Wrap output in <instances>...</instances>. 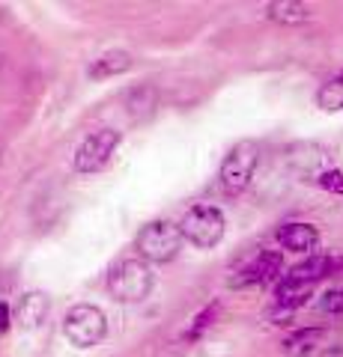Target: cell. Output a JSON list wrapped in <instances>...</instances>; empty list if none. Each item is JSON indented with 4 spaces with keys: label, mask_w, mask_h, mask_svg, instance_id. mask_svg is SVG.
Returning a JSON list of instances; mask_svg holds the SVG:
<instances>
[{
    "label": "cell",
    "mask_w": 343,
    "mask_h": 357,
    "mask_svg": "<svg viewBox=\"0 0 343 357\" xmlns=\"http://www.w3.org/2000/svg\"><path fill=\"white\" fill-rule=\"evenodd\" d=\"M182 229L180 223H170V220H156L149 223V227H143L138 232V256L147 262H170L176 259V253L182 250Z\"/></svg>",
    "instance_id": "1"
},
{
    "label": "cell",
    "mask_w": 343,
    "mask_h": 357,
    "mask_svg": "<svg viewBox=\"0 0 343 357\" xmlns=\"http://www.w3.org/2000/svg\"><path fill=\"white\" fill-rule=\"evenodd\" d=\"M152 268L143 259H123L114 271H110L108 289L117 301H126V304H135V301H143L152 292Z\"/></svg>",
    "instance_id": "2"
},
{
    "label": "cell",
    "mask_w": 343,
    "mask_h": 357,
    "mask_svg": "<svg viewBox=\"0 0 343 357\" xmlns=\"http://www.w3.org/2000/svg\"><path fill=\"white\" fill-rule=\"evenodd\" d=\"M63 333H66V340H69L72 345H78V349H93V345H98L105 340L108 319L98 307L78 304V307H72L69 312H66Z\"/></svg>",
    "instance_id": "3"
},
{
    "label": "cell",
    "mask_w": 343,
    "mask_h": 357,
    "mask_svg": "<svg viewBox=\"0 0 343 357\" xmlns=\"http://www.w3.org/2000/svg\"><path fill=\"white\" fill-rule=\"evenodd\" d=\"M257 161H260L257 143H251V140L236 143V146L227 152V158L221 161V188H224L230 197L242 194L251 185L254 170H257Z\"/></svg>",
    "instance_id": "4"
},
{
    "label": "cell",
    "mask_w": 343,
    "mask_h": 357,
    "mask_svg": "<svg viewBox=\"0 0 343 357\" xmlns=\"http://www.w3.org/2000/svg\"><path fill=\"white\" fill-rule=\"evenodd\" d=\"M182 236L197 244V248H215V244L224 238V215H221V208L209 206V203H200V206H191L185 211V218L180 223Z\"/></svg>",
    "instance_id": "5"
},
{
    "label": "cell",
    "mask_w": 343,
    "mask_h": 357,
    "mask_svg": "<svg viewBox=\"0 0 343 357\" xmlns=\"http://www.w3.org/2000/svg\"><path fill=\"white\" fill-rule=\"evenodd\" d=\"M119 146V131L114 128H98L90 137H84V143L75 152V170L78 173H98L108 161L114 158V152Z\"/></svg>",
    "instance_id": "6"
},
{
    "label": "cell",
    "mask_w": 343,
    "mask_h": 357,
    "mask_svg": "<svg viewBox=\"0 0 343 357\" xmlns=\"http://www.w3.org/2000/svg\"><path fill=\"white\" fill-rule=\"evenodd\" d=\"M284 271V256L278 250H263L239 271V283H272Z\"/></svg>",
    "instance_id": "7"
},
{
    "label": "cell",
    "mask_w": 343,
    "mask_h": 357,
    "mask_svg": "<svg viewBox=\"0 0 343 357\" xmlns=\"http://www.w3.org/2000/svg\"><path fill=\"white\" fill-rule=\"evenodd\" d=\"M343 268V259H335V256H326V253H314L307 256L305 262H298L290 268V280H298V283H316V280H326V277L337 274Z\"/></svg>",
    "instance_id": "8"
},
{
    "label": "cell",
    "mask_w": 343,
    "mask_h": 357,
    "mask_svg": "<svg viewBox=\"0 0 343 357\" xmlns=\"http://www.w3.org/2000/svg\"><path fill=\"white\" fill-rule=\"evenodd\" d=\"M278 244L284 250H293V253H311L319 244V229L314 223H305V220L284 223L278 229Z\"/></svg>",
    "instance_id": "9"
},
{
    "label": "cell",
    "mask_w": 343,
    "mask_h": 357,
    "mask_svg": "<svg viewBox=\"0 0 343 357\" xmlns=\"http://www.w3.org/2000/svg\"><path fill=\"white\" fill-rule=\"evenodd\" d=\"M131 69V54L129 51H105L98 54V57L90 63V69L87 75L93 77V81H105V77H114V75H123Z\"/></svg>",
    "instance_id": "10"
},
{
    "label": "cell",
    "mask_w": 343,
    "mask_h": 357,
    "mask_svg": "<svg viewBox=\"0 0 343 357\" xmlns=\"http://www.w3.org/2000/svg\"><path fill=\"white\" fill-rule=\"evenodd\" d=\"M48 295H42V292H27L24 298L18 301V307H15V319H18V325L21 328H39L42 321L48 319Z\"/></svg>",
    "instance_id": "11"
},
{
    "label": "cell",
    "mask_w": 343,
    "mask_h": 357,
    "mask_svg": "<svg viewBox=\"0 0 343 357\" xmlns=\"http://www.w3.org/2000/svg\"><path fill=\"white\" fill-rule=\"evenodd\" d=\"M311 298H314V286L311 283H298V280L284 277V280L275 286V301H278V310H286V312L305 307Z\"/></svg>",
    "instance_id": "12"
},
{
    "label": "cell",
    "mask_w": 343,
    "mask_h": 357,
    "mask_svg": "<svg viewBox=\"0 0 343 357\" xmlns=\"http://www.w3.org/2000/svg\"><path fill=\"white\" fill-rule=\"evenodd\" d=\"M126 107H129V116H131V119L149 116L152 110L159 107V89L149 86V84H140V86H135V89H129Z\"/></svg>",
    "instance_id": "13"
},
{
    "label": "cell",
    "mask_w": 343,
    "mask_h": 357,
    "mask_svg": "<svg viewBox=\"0 0 343 357\" xmlns=\"http://www.w3.org/2000/svg\"><path fill=\"white\" fill-rule=\"evenodd\" d=\"M265 15H269L272 21H278V24H302V21H307L314 13H311V6H305V3L284 0V3H269L265 6Z\"/></svg>",
    "instance_id": "14"
},
{
    "label": "cell",
    "mask_w": 343,
    "mask_h": 357,
    "mask_svg": "<svg viewBox=\"0 0 343 357\" xmlns=\"http://www.w3.org/2000/svg\"><path fill=\"white\" fill-rule=\"evenodd\" d=\"M319 340H323V331L319 328H302V331H295L284 340V351L290 357H305V354H311L316 349Z\"/></svg>",
    "instance_id": "15"
},
{
    "label": "cell",
    "mask_w": 343,
    "mask_h": 357,
    "mask_svg": "<svg viewBox=\"0 0 343 357\" xmlns=\"http://www.w3.org/2000/svg\"><path fill=\"white\" fill-rule=\"evenodd\" d=\"M316 105L323 110H343V75L331 77V81H326L323 86H319Z\"/></svg>",
    "instance_id": "16"
},
{
    "label": "cell",
    "mask_w": 343,
    "mask_h": 357,
    "mask_svg": "<svg viewBox=\"0 0 343 357\" xmlns=\"http://www.w3.org/2000/svg\"><path fill=\"white\" fill-rule=\"evenodd\" d=\"M218 312H221V304H209L203 307L200 312H197V319H194V325L188 328V340H197V337H203V333L215 325V319H218Z\"/></svg>",
    "instance_id": "17"
},
{
    "label": "cell",
    "mask_w": 343,
    "mask_h": 357,
    "mask_svg": "<svg viewBox=\"0 0 343 357\" xmlns=\"http://www.w3.org/2000/svg\"><path fill=\"white\" fill-rule=\"evenodd\" d=\"M316 185L323 188V191H328V194H343V170H337V167H328L326 173L316 176Z\"/></svg>",
    "instance_id": "18"
},
{
    "label": "cell",
    "mask_w": 343,
    "mask_h": 357,
    "mask_svg": "<svg viewBox=\"0 0 343 357\" xmlns=\"http://www.w3.org/2000/svg\"><path fill=\"white\" fill-rule=\"evenodd\" d=\"M319 307H323L326 312H343V289H331V292H326L323 301H319Z\"/></svg>",
    "instance_id": "19"
},
{
    "label": "cell",
    "mask_w": 343,
    "mask_h": 357,
    "mask_svg": "<svg viewBox=\"0 0 343 357\" xmlns=\"http://www.w3.org/2000/svg\"><path fill=\"white\" fill-rule=\"evenodd\" d=\"M9 325H13V310H9L6 301H0V333H6Z\"/></svg>",
    "instance_id": "20"
}]
</instances>
